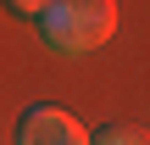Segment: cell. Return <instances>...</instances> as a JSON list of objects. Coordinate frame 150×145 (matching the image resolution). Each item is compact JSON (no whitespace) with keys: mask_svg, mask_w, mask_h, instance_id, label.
<instances>
[{"mask_svg":"<svg viewBox=\"0 0 150 145\" xmlns=\"http://www.w3.org/2000/svg\"><path fill=\"white\" fill-rule=\"evenodd\" d=\"M17 145H89V134L61 106H28L17 117Z\"/></svg>","mask_w":150,"mask_h":145,"instance_id":"obj_2","label":"cell"},{"mask_svg":"<svg viewBox=\"0 0 150 145\" xmlns=\"http://www.w3.org/2000/svg\"><path fill=\"white\" fill-rule=\"evenodd\" d=\"M33 22H39L50 50L83 56V50H100L117 34V6L111 0H45V11Z\"/></svg>","mask_w":150,"mask_h":145,"instance_id":"obj_1","label":"cell"},{"mask_svg":"<svg viewBox=\"0 0 150 145\" xmlns=\"http://www.w3.org/2000/svg\"><path fill=\"white\" fill-rule=\"evenodd\" d=\"M89 145H150V140H145V129H139V123H111V129L89 134Z\"/></svg>","mask_w":150,"mask_h":145,"instance_id":"obj_3","label":"cell"},{"mask_svg":"<svg viewBox=\"0 0 150 145\" xmlns=\"http://www.w3.org/2000/svg\"><path fill=\"white\" fill-rule=\"evenodd\" d=\"M6 6H11L17 17H39V11H45V0H6Z\"/></svg>","mask_w":150,"mask_h":145,"instance_id":"obj_4","label":"cell"}]
</instances>
